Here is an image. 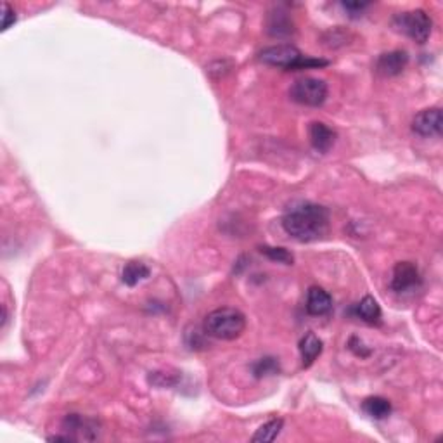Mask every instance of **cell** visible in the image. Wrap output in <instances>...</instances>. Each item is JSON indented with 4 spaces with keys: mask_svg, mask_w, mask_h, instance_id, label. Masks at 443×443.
<instances>
[{
    "mask_svg": "<svg viewBox=\"0 0 443 443\" xmlns=\"http://www.w3.org/2000/svg\"><path fill=\"white\" fill-rule=\"evenodd\" d=\"M332 310V298L324 287L312 286L306 293V312L310 316H325Z\"/></svg>",
    "mask_w": 443,
    "mask_h": 443,
    "instance_id": "8fae6325",
    "label": "cell"
},
{
    "mask_svg": "<svg viewBox=\"0 0 443 443\" xmlns=\"http://www.w3.org/2000/svg\"><path fill=\"white\" fill-rule=\"evenodd\" d=\"M408 54L405 51H392L381 54L376 61V71L383 77H397L407 68Z\"/></svg>",
    "mask_w": 443,
    "mask_h": 443,
    "instance_id": "9c48e42d",
    "label": "cell"
},
{
    "mask_svg": "<svg viewBox=\"0 0 443 443\" xmlns=\"http://www.w3.org/2000/svg\"><path fill=\"white\" fill-rule=\"evenodd\" d=\"M300 355L303 361V367H310L323 354V339L316 336L313 332H306L300 342Z\"/></svg>",
    "mask_w": 443,
    "mask_h": 443,
    "instance_id": "7c38bea8",
    "label": "cell"
},
{
    "mask_svg": "<svg viewBox=\"0 0 443 443\" xmlns=\"http://www.w3.org/2000/svg\"><path fill=\"white\" fill-rule=\"evenodd\" d=\"M308 135H310V142H312L313 149L319 151V153H329L331 151V147L335 146L336 142V132L332 130L331 127H327V125L323 123V121H313V123H310V128H308Z\"/></svg>",
    "mask_w": 443,
    "mask_h": 443,
    "instance_id": "30bf717a",
    "label": "cell"
},
{
    "mask_svg": "<svg viewBox=\"0 0 443 443\" xmlns=\"http://www.w3.org/2000/svg\"><path fill=\"white\" fill-rule=\"evenodd\" d=\"M260 61L270 66L281 68V70H313V68L327 66L329 61L313 59L308 56H303L300 49L291 44H279L272 47H265L260 52Z\"/></svg>",
    "mask_w": 443,
    "mask_h": 443,
    "instance_id": "3957f363",
    "label": "cell"
},
{
    "mask_svg": "<svg viewBox=\"0 0 443 443\" xmlns=\"http://www.w3.org/2000/svg\"><path fill=\"white\" fill-rule=\"evenodd\" d=\"M348 348H350L357 357H369L370 355V350L363 348V343L358 338H351L350 343H348Z\"/></svg>",
    "mask_w": 443,
    "mask_h": 443,
    "instance_id": "7402d4cb",
    "label": "cell"
},
{
    "mask_svg": "<svg viewBox=\"0 0 443 443\" xmlns=\"http://www.w3.org/2000/svg\"><path fill=\"white\" fill-rule=\"evenodd\" d=\"M393 26L397 32L404 33L418 44H426L431 35V30H433V21L426 11L414 9L397 14L393 18Z\"/></svg>",
    "mask_w": 443,
    "mask_h": 443,
    "instance_id": "277c9868",
    "label": "cell"
},
{
    "mask_svg": "<svg viewBox=\"0 0 443 443\" xmlns=\"http://www.w3.org/2000/svg\"><path fill=\"white\" fill-rule=\"evenodd\" d=\"M149 275H151V270L147 265L132 260V262H128L123 267V272H121V281L127 284V286L134 287V286H137L139 282L146 281Z\"/></svg>",
    "mask_w": 443,
    "mask_h": 443,
    "instance_id": "9a60e30c",
    "label": "cell"
},
{
    "mask_svg": "<svg viewBox=\"0 0 443 443\" xmlns=\"http://www.w3.org/2000/svg\"><path fill=\"white\" fill-rule=\"evenodd\" d=\"M253 376L255 378H267V376H274V374H279L281 370V366H279V361L275 357H263L260 361H256L251 366Z\"/></svg>",
    "mask_w": 443,
    "mask_h": 443,
    "instance_id": "ac0fdd59",
    "label": "cell"
},
{
    "mask_svg": "<svg viewBox=\"0 0 443 443\" xmlns=\"http://www.w3.org/2000/svg\"><path fill=\"white\" fill-rule=\"evenodd\" d=\"M282 426H284V421L281 418L270 419V421L265 423L263 426H260L258 430H256V433L251 437V442H255V443L274 442L275 438L279 437V433L282 431Z\"/></svg>",
    "mask_w": 443,
    "mask_h": 443,
    "instance_id": "e0dca14e",
    "label": "cell"
},
{
    "mask_svg": "<svg viewBox=\"0 0 443 443\" xmlns=\"http://www.w3.org/2000/svg\"><path fill=\"white\" fill-rule=\"evenodd\" d=\"M282 229L287 236L300 242L323 239L329 232L331 215L323 204L298 203L291 206L282 217Z\"/></svg>",
    "mask_w": 443,
    "mask_h": 443,
    "instance_id": "6da1fadb",
    "label": "cell"
},
{
    "mask_svg": "<svg viewBox=\"0 0 443 443\" xmlns=\"http://www.w3.org/2000/svg\"><path fill=\"white\" fill-rule=\"evenodd\" d=\"M14 23H16V11L7 2H2V32L9 30V26Z\"/></svg>",
    "mask_w": 443,
    "mask_h": 443,
    "instance_id": "ffe728a7",
    "label": "cell"
},
{
    "mask_svg": "<svg viewBox=\"0 0 443 443\" xmlns=\"http://www.w3.org/2000/svg\"><path fill=\"white\" fill-rule=\"evenodd\" d=\"M289 97L297 104L308 106V108H319L327 99V83L313 77L300 78V80H297L291 85Z\"/></svg>",
    "mask_w": 443,
    "mask_h": 443,
    "instance_id": "5b68a950",
    "label": "cell"
},
{
    "mask_svg": "<svg viewBox=\"0 0 443 443\" xmlns=\"http://www.w3.org/2000/svg\"><path fill=\"white\" fill-rule=\"evenodd\" d=\"M267 32L272 37H287L293 33V21L287 16L286 11L275 9L268 14Z\"/></svg>",
    "mask_w": 443,
    "mask_h": 443,
    "instance_id": "4fadbf2b",
    "label": "cell"
},
{
    "mask_svg": "<svg viewBox=\"0 0 443 443\" xmlns=\"http://www.w3.org/2000/svg\"><path fill=\"white\" fill-rule=\"evenodd\" d=\"M63 430L71 431L70 437L77 440H96L97 424L92 419L83 418L80 414H68L63 421Z\"/></svg>",
    "mask_w": 443,
    "mask_h": 443,
    "instance_id": "ba28073f",
    "label": "cell"
},
{
    "mask_svg": "<svg viewBox=\"0 0 443 443\" xmlns=\"http://www.w3.org/2000/svg\"><path fill=\"white\" fill-rule=\"evenodd\" d=\"M260 251H262L268 260H272V262L284 263V265H293V262H294L293 253L287 251L286 248H275V246H262V248H260Z\"/></svg>",
    "mask_w": 443,
    "mask_h": 443,
    "instance_id": "d6986e66",
    "label": "cell"
},
{
    "mask_svg": "<svg viewBox=\"0 0 443 443\" xmlns=\"http://www.w3.org/2000/svg\"><path fill=\"white\" fill-rule=\"evenodd\" d=\"M204 332L215 339L232 342L237 339L246 329V316L232 306H222L206 316L203 324Z\"/></svg>",
    "mask_w": 443,
    "mask_h": 443,
    "instance_id": "7a4b0ae2",
    "label": "cell"
},
{
    "mask_svg": "<svg viewBox=\"0 0 443 443\" xmlns=\"http://www.w3.org/2000/svg\"><path fill=\"white\" fill-rule=\"evenodd\" d=\"M355 313L357 317H361L363 323L367 324H380L381 320V306L380 303L374 300L373 297H363L361 303H357L355 306Z\"/></svg>",
    "mask_w": 443,
    "mask_h": 443,
    "instance_id": "5bb4252c",
    "label": "cell"
},
{
    "mask_svg": "<svg viewBox=\"0 0 443 443\" xmlns=\"http://www.w3.org/2000/svg\"><path fill=\"white\" fill-rule=\"evenodd\" d=\"M419 286H421V274L414 263L400 262L395 265L392 277V289L395 293H408V291L418 289Z\"/></svg>",
    "mask_w": 443,
    "mask_h": 443,
    "instance_id": "52a82bcc",
    "label": "cell"
},
{
    "mask_svg": "<svg viewBox=\"0 0 443 443\" xmlns=\"http://www.w3.org/2000/svg\"><path fill=\"white\" fill-rule=\"evenodd\" d=\"M369 6L370 4H366V2H343V7L348 11V13H350L351 18H357L358 14H362Z\"/></svg>",
    "mask_w": 443,
    "mask_h": 443,
    "instance_id": "44dd1931",
    "label": "cell"
},
{
    "mask_svg": "<svg viewBox=\"0 0 443 443\" xmlns=\"http://www.w3.org/2000/svg\"><path fill=\"white\" fill-rule=\"evenodd\" d=\"M362 411L369 418L381 421V419H386L392 414V404H389V400L383 399V397H369V399L362 402Z\"/></svg>",
    "mask_w": 443,
    "mask_h": 443,
    "instance_id": "2e32d148",
    "label": "cell"
},
{
    "mask_svg": "<svg viewBox=\"0 0 443 443\" xmlns=\"http://www.w3.org/2000/svg\"><path fill=\"white\" fill-rule=\"evenodd\" d=\"M443 128V115L440 108H428L414 116L412 132L421 137H438Z\"/></svg>",
    "mask_w": 443,
    "mask_h": 443,
    "instance_id": "8992f818",
    "label": "cell"
}]
</instances>
